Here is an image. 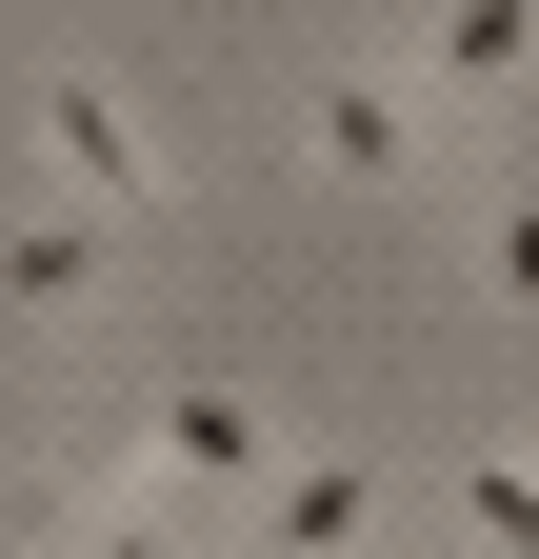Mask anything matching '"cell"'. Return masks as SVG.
<instances>
[{"label":"cell","mask_w":539,"mask_h":559,"mask_svg":"<svg viewBox=\"0 0 539 559\" xmlns=\"http://www.w3.org/2000/svg\"><path fill=\"white\" fill-rule=\"evenodd\" d=\"M21 120H40V160H60V200H81V221H160V200H180L160 120L120 100L100 60H40V81H21Z\"/></svg>","instance_id":"6da1fadb"},{"label":"cell","mask_w":539,"mask_h":559,"mask_svg":"<svg viewBox=\"0 0 539 559\" xmlns=\"http://www.w3.org/2000/svg\"><path fill=\"white\" fill-rule=\"evenodd\" d=\"M141 479H200V500H280V460H260V400H220V380H160V419H141Z\"/></svg>","instance_id":"7a4b0ae2"},{"label":"cell","mask_w":539,"mask_h":559,"mask_svg":"<svg viewBox=\"0 0 539 559\" xmlns=\"http://www.w3.org/2000/svg\"><path fill=\"white\" fill-rule=\"evenodd\" d=\"M300 140H320L340 180H420V140H399V81H380V60H340V81L300 100Z\"/></svg>","instance_id":"3957f363"},{"label":"cell","mask_w":539,"mask_h":559,"mask_svg":"<svg viewBox=\"0 0 539 559\" xmlns=\"http://www.w3.org/2000/svg\"><path fill=\"white\" fill-rule=\"evenodd\" d=\"M260 539H280V559H360V460H280Z\"/></svg>","instance_id":"277c9868"},{"label":"cell","mask_w":539,"mask_h":559,"mask_svg":"<svg viewBox=\"0 0 539 559\" xmlns=\"http://www.w3.org/2000/svg\"><path fill=\"white\" fill-rule=\"evenodd\" d=\"M81 280H100V221H81V200H40V221L0 240V300H81Z\"/></svg>","instance_id":"5b68a950"},{"label":"cell","mask_w":539,"mask_h":559,"mask_svg":"<svg viewBox=\"0 0 539 559\" xmlns=\"http://www.w3.org/2000/svg\"><path fill=\"white\" fill-rule=\"evenodd\" d=\"M539 21H500V0H459V21H420V81H519Z\"/></svg>","instance_id":"8992f818"},{"label":"cell","mask_w":539,"mask_h":559,"mask_svg":"<svg viewBox=\"0 0 539 559\" xmlns=\"http://www.w3.org/2000/svg\"><path fill=\"white\" fill-rule=\"evenodd\" d=\"M459 520H480V559H539V460H480V479H459Z\"/></svg>","instance_id":"52a82bcc"},{"label":"cell","mask_w":539,"mask_h":559,"mask_svg":"<svg viewBox=\"0 0 539 559\" xmlns=\"http://www.w3.org/2000/svg\"><path fill=\"white\" fill-rule=\"evenodd\" d=\"M480 280H500V300L539 320V180H500V221H480Z\"/></svg>","instance_id":"ba28073f"}]
</instances>
